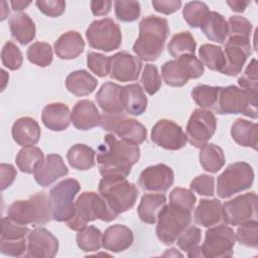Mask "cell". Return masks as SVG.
Here are the masks:
<instances>
[{
    "instance_id": "30bf717a",
    "label": "cell",
    "mask_w": 258,
    "mask_h": 258,
    "mask_svg": "<svg viewBox=\"0 0 258 258\" xmlns=\"http://www.w3.org/2000/svg\"><path fill=\"white\" fill-rule=\"evenodd\" d=\"M81 185L75 178H67L56 183L49 191V206L52 220L68 222L75 215L74 200Z\"/></svg>"
},
{
    "instance_id": "44dd1931",
    "label": "cell",
    "mask_w": 258,
    "mask_h": 258,
    "mask_svg": "<svg viewBox=\"0 0 258 258\" xmlns=\"http://www.w3.org/2000/svg\"><path fill=\"white\" fill-rule=\"evenodd\" d=\"M133 241L134 236L131 229L125 225L115 224L105 230L102 236V247L107 251L119 253L130 248Z\"/></svg>"
},
{
    "instance_id": "003e7915",
    "label": "cell",
    "mask_w": 258,
    "mask_h": 258,
    "mask_svg": "<svg viewBox=\"0 0 258 258\" xmlns=\"http://www.w3.org/2000/svg\"><path fill=\"white\" fill-rule=\"evenodd\" d=\"M1 5H2V13H1V20H4L7 16H8V14H9V9H6L7 7H6V5H7V3L5 2V1H2L1 2Z\"/></svg>"
},
{
    "instance_id": "bcb514c9",
    "label": "cell",
    "mask_w": 258,
    "mask_h": 258,
    "mask_svg": "<svg viewBox=\"0 0 258 258\" xmlns=\"http://www.w3.org/2000/svg\"><path fill=\"white\" fill-rule=\"evenodd\" d=\"M115 15L122 22H133L140 17L141 7L138 1H115Z\"/></svg>"
},
{
    "instance_id": "816d5d0a",
    "label": "cell",
    "mask_w": 258,
    "mask_h": 258,
    "mask_svg": "<svg viewBox=\"0 0 258 258\" xmlns=\"http://www.w3.org/2000/svg\"><path fill=\"white\" fill-rule=\"evenodd\" d=\"M197 198L194 191L183 187H174L169 194V204L192 212Z\"/></svg>"
},
{
    "instance_id": "5bb4252c",
    "label": "cell",
    "mask_w": 258,
    "mask_h": 258,
    "mask_svg": "<svg viewBox=\"0 0 258 258\" xmlns=\"http://www.w3.org/2000/svg\"><path fill=\"white\" fill-rule=\"evenodd\" d=\"M217 129V119L210 110L195 109L187 121L186 138L195 147L201 148L208 143Z\"/></svg>"
},
{
    "instance_id": "1f68e13d",
    "label": "cell",
    "mask_w": 258,
    "mask_h": 258,
    "mask_svg": "<svg viewBox=\"0 0 258 258\" xmlns=\"http://www.w3.org/2000/svg\"><path fill=\"white\" fill-rule=\"evenodd\" d=\"M201 30L205 36L214 42L225 43L228 36L227 21L224 16L217 11H210L201 25Z\"/></svg>"
},
{
    "instance_id": "f907efd6",
    "label": "cell",
    "mask_w": 258,
    "mask_h": 258,
    "mask_svg": "<svg viewBox=\"0 0 258 258\" xmlns=\"http://www.w3.org/2000/svg\"><path fill=\"white\" fill-rule=\"evenodd\" d=\"M141 84L145 92L152 96L156 94L161 88V77L158 73V69L154 64H145L141 76Z\"/></svg>"
},
{
    "instance_id": "484cf974",
    "label": "cell",
    "mask_w": 258,
    "mask_h": 258,
    "mask_svg": "<svg viewBox=\"0 0 258 258\" xmlns=\"http://www.w3.org/2000/svg\"><path fill=\"white\" fill-rule=\"evenodd\" d=\"M194 221L197 225L209 228L223 221L222 203L218 199H202L194 212Z\"/></svg>"
},
{
    "instance_id": "4316f807",
    "label": "cell",
    "mask_w": 258,
    "mask_h": 258,
    "mask_svg": "<svg viewBox=\"0 0 258 258\" xmlns=\"http://www.w3.org/2000/svg\"><path fill=\"white\" fill-rule=\"evenodd\" d=\"M121 103L127 114L139 116L145 112L148 100L140 85L129 84L121 89Z\"/></svg>"
},
{
    "instance_id": "277c9868",
    "label": "cell",
    "mask_w": 258,
    "mask_h": 258,
    "mask_svg": "<svg viewBox=\"0 0 258 258\" xmlns=\"http://www.w3.org/2000/svg\"><path fill=\"white\" fill-rule=\"evenodd\" d=\"M7 216L21 225L43 226L52 220L49 198L45 192H37L28 200L15 201L8 207Z\"/></svg>"
},
{
    "instance_id": "5b68a950",
    "label": "cell",
    "mask_w": 258,
    "mask_h": 258,
    "mask_svg": "<svg viewBox=\"0 0 258 258\" xmlns=\"http://www.w3.org/2000/svg\"><path fill=\"white\" fill-rule=\"evenodd\" d=\"M258 93L249 92L237 86L221 87L217 104L213 111L218 114H242L257 119Z\"/></svg>"
},
{
    "instance_id": "11a10c76",
    "label": "cell",
    "mask_w": 258,
    "mask_h": 258,
    "mask_svg": "<svg viewBox=\"0 0 258 258\" xmlns=\"http://www.w3.org/2000/svg\"><path fill=\"white\" fill-rule=\"evenodd\" d=\"M190 190L201 196L213 197L215 195V177L209 174H201L190 182Z\"/></svg>"
},
{
    "instance_id": "ba28073f",
    "label": "cell",
    "mask_w": 258,
    "mask_h": 258,
    "mask_svg": "<svg viewBox=\"0 0 258 258\" xmlns=\"http://www.w3.org/2000/svg\"><path fill=\"white\" fill-rule=\"evenodd\" d=\"M254 181V170L245 161L229 164L217 178V195L228 199L235 194L250 188Z\"/></svg>"
},
{
    "instance_id": "52a82bcc",
    "label": "cell",
    "mask_w": 258,
    "mask_h": 258,
    "mask_svg": "<svg viewBox=\"0 0 258 258\" xmlns=\"http://www.w3.org/2000/svg\"><path fill=\"white\" fill-rule=\"evenodd\" d=\"M156 235L164 245L173 244L179 234L190 225L191 212L177 206L164 205L157 215Z\"/></svg>"
},
{
    "instance_id": "3957f363",
    "label": "cell",
    "mask_w": 258,
    "mask_h": 258,
    "mask_svg": "<svg viewBox=\"0 0 258 258\" xmlns=\"http://www.w3.org/2000/svg\"><path fill=\"white\" fill-rule=\"evenodd\" d=\"M118 217L106 203L100 194L84 191L75 202V215L67 222L70 229L80 231L87 227L89 222L101 220L103 222L114 221Z\"/></svg>"
},
{
    "instance_id": "4fadbf2b",
    "label": "cell",
    "mask_w": 258,
    "mask_h": 258,
    "mask_svg": "<svg viewBox=\"0 0 258 258\" xmlns=\"http://www.w3.org/2000/svg\"><path fill=\"white\" fill-rule=\"evenodd\" d=\"M223 221L231 226H239L257 220V195L254 191L234 198L222 205Z\"/></svg>"
},
{
    "instance_id": "ffe728a7",
    "label": "cell",
    "mask_w": 258,
    "mask_h": 258,
    "mask_svg": "<svg viewBox=\"0 0 258 258\" xmlns=\"http://www.w3.org/2000/svg\"><path fill=\"white\" fill-rule=\"evenodd\" d=\"M69 173L62 157L56 153L48 154L34 169V179L42 187L53 183L57 178Z\"/></svg>"
},
{
    "instance_id": "7dc6e473",
    "label": "cell",
    "mask_w": 258,
    "mask_h": 258,
    "mask_svg": "<svg viewBox=\"0 0 258 258\" xmlns=\"http://www.w3.org/2000/svg\"><path fill=\"white\" fill-rule=\"evenodd\" d=\"M228 36L229 37H241L250 39L252 33V23L245 17L234 15L227 21Z\"/></svg>"
},
{
    "instance_id": "d4e9b609",
    "label": "cell",
    "mask_w": 258,
    "mask_h": 258,
    "mask_svg": "<svg viewBox=\"0 0 258 258\" xmlns=\"http://www.w3.org/2000/svg\"><path fill=\"white\" fill-rule=\"evenodd\" d=\"M121 86L112 82H107L101 86L96 95V101L103 113H125L121 103Z\"/></svg>"
},
{
    "instance_id": "9c48e42d",
    "label": "cell",
    "mask_w": 258,
    "mask_h": 258,
    "mask_svg": "<svg viewBox=\"0 0 258 258\" xmlns=\"http://www.w3.org/2000/svg\"><path fill=\"white\" fill-rule=\"evenodd\" d=\"M204 73V64L195 54L180 55L161 67L162 80L170 87H182L189 79H199Z\"/></svg>"
},
{
    "instance_id": "8d00e7d4",
    "label": "cell",
    "mask_w": 258,
    "mask_h": 258,
    "mask_svg": "<svg viewBox=\"0 0 258 258\" xmlns=\"http://www.w3.org/2000/svg\"><path fill=\"white\" fill-rule=\"evenodd\" d=\"M197 42L188 31H182L174 34L167 44L169 54L177 58L183 54H195Z\"/></svg>"
},
{
    "instance_id": "680465c9",
    "label": "cell",
    "mask_w": 258,
    "mask_h": 258,
    "mask_svg": "<svg viewBox=\"0 0 258 258\" xmlns=\"http://www.w3.org/2000/svg\"><path fill=\"white\" fill-rule=\"evenodd\" d=\"M180 0H153L152 6L155 11L169 15L171 13L176 12L181 7Z\"/></svg>"
},
{
    "instance_id": "2e32d148",
    "label": "cell",
    "mask_w": 258,
    "mask_h": 258,
    "mask_svg": "<svg viewBox=\"0 0 258 258\" xmlns=\"http://www.w3.org/2000/svg\"><path fill=\"white\" fill-rule=\"evenodd\" d=\"M250 39L241 37H229L225 42L224 54L226 63L221 71L223 75L235 77L242 72L248 56L252 54Z\"/></svg>"
},
{
    "instance_id": "83f0119b",
    "label": "cell",
    "mask_w": 258,
    "mask_h": 258,
    "mask_svg": "<svg viewBox=\"0 0 258 258\" xmlns=\"http://www.w3.org/2000/svg\"><path fill=\"white\" fill-rule=\"evenodd\" d=\"M85 48V41L78 31H68L54 42V52L61 59L78 57Z\"/></svg>"
},
{
    "instance_id": "f6af8a7d",
    "label": "cell",
    "mask_w": 258,
    "mask_h": 258,
    "mask_svg": "<svg viewBox=\"0 0 258 258\" xmlns=\"http://www.w3.org/2000/svg\"><path fill=\"white\" fill-rule=\"evenodd\" d=\"M29 232L30 229L27 226L14 222L8 216L1 219V240L16 241L26 239Z\"/></svg>"
},
{
    "instance_id": "8fae6325",
    "label": "cell",
    "mask_w": 258,
    "mask_h": 258,
    "mask_svg": "<svg viewBox=\"0 0 258 258\" xmlns=\"http://www.w3.org/2000/svg\"><path fill=\"white\" fill-rule=\"evenodd\" d=\"M86 37L92 48L105 52L118 49L122 43L121 29L111 18L94 20L87 28Z\"/></svg>"
},
{
    "instance_id": "60d3db41",
    "label": "cell",
    "mask_w": 258,
    "mask_h": 258,
    "mask_svg": "<svg viewBox=\"0 0 258 258\" xmlns=\"http://www.w3.org/2000/svg\"><path fill=\"white\" fill-rule=\"evenodd\" d=\"M102 232L95 226H87L78 231L76 241L84 252H96L102 247Z\"/></svg>"
},
{
    "instance_id": "603a6c76",
    "label": "cell",
    "mask_w": 258,
    "mask_h": 258,
    "mask_svg": "<svg viewBox=\"0 0 258 258\" xmlns=\"http://www.w3.org/2000/svg\"><path fill=\"white\" fill-rule=\"evenodd\" d=\"M11 134L13 140L20 146H33L40 138V127L31 117L18 118L12 125Z\"/></svg>"
},
{
    "instance_id": "c3c4849f",
    "label": "cell",
    "mask_w": 258,
    "mask_h": 258,
    "mask_svg": "<svg viewBox=\"0 0 258 258\" xmlns=\"http://www.w3.org/2000/svg\"><path fill=\"white\" fill-rule=\"evenodd\" d=\"M87 66L89 70L96 76L99 78H105L110 74L111 56L90 51L87 54Z\"/></svg>"
},
{
    "instance_id": "03108f58",
    "label": "cell",
    "mask_w": 258,
    "mask_h": 258,
    "mask_svg": "<svg viewBox=\"0 0 258 258\" xmlns=\"http://www.w3.org/2000/svg\"><path fill=\"white\" fill-rule=\"evenodd\" d=\"M187 256L188 257H204L203 252H202V247L201 246H197V247L192 248L191 250H189L187 252Z\"/></svg>"
},
{
    "instance_id": "7402d4cb",
    "label": "cell",
    "mask_w": 258,
    "mask_h": 258,
    "mask_svg": "<svg viewBox=\"0 0 258 258\" xmlns=\"http://www.w3.org/2000/svg\"><path fill=\"white\" fill-rule=\"evenodd\" d=\"M71 122L79 130H90L100 125L101 114L93 101L81 100L73 108Z\"/></svg>"
},
{
    "instance_id": "91938a15",
    "label": "cell",
    "mask_w": 258,
    "mask_h": 258,
    "mask_svg": "<svg viewBox=\"0 0 258 258\" xmlns=\"http://www.w3.org/2000/svg\"><path fill=\"white\" fill-rule=\"evenodd\" d=\"M17 171L12 164L2 163L0 165V177H1V190L6 189L12 184L16 177Z\"/></svg>"
},
{
    "instance_id": "ab89813d",
    "label": "cell",
    "mask_w": 258,
    "mask_h": 258,
    "mask_svg": "<svg viewBox=\"0 0 258 258\" xmlns=\"http://www.w3.org/2000/svg\"><path fill=\"white\" fill-rule=\"evenodd\" d=\"M220 88L221 87L217 86L198 85L191 90L190 96L195 103L201 107V109L211 111L214 110L217 104Z\"/></svg>"
},
{
    "instance_id": "4dcf8cb0",
    "label": "cell",
    "mask_w": 258,
    "mask_h": 258,
    "mask_svg": "<svg viewBox=\"0 0 258 258\" xmlns=\"http://www.w3.org/2000/svg\"><path fill=\"white\" fill-rule=\"evenodd\" d=\"M231 136L233 140L243 147H251L257 149L258 125L242 118L237 119L231 127Z\"/></svg>"
},
{
    "instance_id": "d6986e66",
    "label": "cell",
    "mask_w": 258,
    "mask_h": 258,
    "mask_svg": "<svg viewBox=\"0 0 258 258\" xmlns=\"http://www.w3.org/2000/svg\"><path fill=\"white\" fill-rule=\"evenodd\" d=\"M142 69V61L127 51H119L111 56L110 78L119 82L136 81Z\"/></svg>"
},
{
    "instance_id": "7a4b0ae2",
    "label": "cell",
    "mask_w": 258,
    "mask_h": 258,
    "mask_svg": "<svg viewBox=\"0 0 258 258\" xmlns=\"http://www.w3.org/2000/svg\"><path fill=\"white\" fill-rule=\"evenodd\" d=\"M168 34L169 26L165 18L146 16L139 22V35L132 49L140 60H156L163 51Z\"/></svg>"
},
{
    "instance_id": "e575fe53",
    "label": "cell",
    "mask_w": 258,
    "mask_h": 258,
    "mask_svg": "<svg viewBox=\"0 0 258 258\" xmlns=\"http://www.w3.org/2000/svg\"><path fill=\"white\" fill-rule=\"evenodd\" d=\"M95 150L86 144L73 145L68 153L69 164L77 170H89L95 166Z\"/></svg>"
},
{
    "instance_id": "be15d7a7",
    "label": "cell",
    "mask_w": 258,
    "mask_h": 258,
    "mask_svg": "<svg viewBox=\"0 0 258 258\" xmlns=\"http://www.w3.org/2000/svg\"><path fill=\"white\" fill-rule=\"evenodd\" d=\"M250 1H241V0H233V1H227V4L233 10L234 12H244L247 6L250 4Z\"/></svg>"
},
{
    "instance_id": "6125c7cd",
    "label": "cell",
    "mask_w": 258,
    "mask_h": 258,
    "mask_svg": "<svg viewBox=\"0 0 258 258\" xmlns=\"http://www.w3.org/2000/svg\"><path fill=\"white\" fill-rule=\"evenodd\" d=\"M112 7L111 1H91V10L95 16L106 15Z\"/></svg>"
},
{
    "instance_id": "f546056e",
    "label": "cell",
    "mask_w": 258,
    "mask_h": 258,
    "mask_svg": "<svg viewBox=\"0 0 258 258\" xmlns=\"http://www.w3.org/2000/svg\"><path fill=\"white\" fill-rule=\"evenodd\" d=\"M98 81L85 70L70 73L66 79V87L70 93L82 97L92 94L97 88Z\"/></svg>"
},
{
    "instance_id": "ac0fdd59",
    "label": "cell",
    "mask_w": 258,
    "mask_h": 258,
    "mask_svg": "<svg viewBox=\"0 0 258 258\" xmlns=\"http://www.w3.org/2000/svg\"><path fill=\"white\" fill-rule=\"evenodd\" d=\"M58 251V240L48 230L37 227L27 235V253L33 258H53Z\"/></svg>"
},
{
    "instance_id": "cb8c5ba5",
    "label": "cell",
    "mask_w": 258,
    "mask_h": 258,
    "mask_svg": "<svg viewBox=\"0 0 258 258\" xmlns=\"http://www.w3.org/2000/svg\"><path fill=\"white\" fill-rule=\"evenodd\" d=\"M41 121L51 131H63L71 124L70 109L63 103H49L42 110Z\"/></svg>"
},
{
    "instance_id": "681fc988",
    "label": "cell",
    "mask_w": 258,
    "mask_h": 258,
    "mask_svg": "<svg viewBox=\"0 0 258 258\" xmlns=\"http://www.w3.org/2000/svg\"><path fill=\"white\" fill-rule=\"evenodd\" d=\"M2 64L10 71H16L20 69L23 61L22 53L18 46L12 41H7L1 50Z\"/></svg>"
},
{
    "instance_id": "db71d44e",
    "label": "cell",
    "mask_w": 258,
    "mask_h": 258,
    "mask_svg": "<svg viewBox=\"0 0 258 258\" xmlns=\"http://www.w3.org/2000/svg\"><path fill=\"white\" fill-rule=\"evenodd\" d=\"M238 84L240 88L258 93V78H257V60L252 58L247 66L244 74L238 79Z\"/></svg>"
},
{
    "instance_id": "7c38bea8",
    "label": "cell",
    "mask_w": 258,
    "mask_h": 258,
    "mask_svg": "<svg viewBox=\"0 0 258 258\" xmlns=\"http://www.w3.org/2000/svg\"><path fill=\"white\" fill-rule=\"evenodd\" d=\"M236 243L234 230L225 225L212 226L205 234L202 252L207 258H223L233 256V248Z\"/></svg>"
},
{
    "instance_id": "d590c367",
    "label": "cell",
    "mask_w": 258,
    "mask_h": 258,
    "mask_svg": "<svg viewBox=\"0 0 258 258\" xmlns=\"http://www.w3.org/2000/svg\"><path fill=\"white\" fill-rule=\"evenodd\" d=\"M199 159L202 167L212 173H217L224 166L226 160L223 149L214 143H207L201 147Z\"/></svg>"
},
{
    "instance_id": "836d02e7",
    "label": "cell",
    "mask_w": 258,
    "mask_h": 258,
    "mask_svg": "<svg viewBox=\"0 0 258 258\" xmlns=\"http://www.w3.org/2000/svg\"><path fill=\"white\" fill-rule=\"evenodd\" d=\"M165 204L166 197L163 194H145L137 208L140 220L146 224H155L157 215Z\"/></svg>"
},
{
    "instance_id": "b9f144b4",
    "label": "cell",
    "mask_w": 258,
    "mask_h": 258,
    "mask_svg": "<svg viewBox=\"0 0 258 258\" xmlns=\"http://www.w3.org/2000/svg\"><path fill=\"white\" fill-rule=\"evenodd\" d=\"M209 12L210 9L205 2L191 1L185 3L182 9V16L184 21L190 27L198 28L201 27Z\"/></svg>"
},
{
    "instance_id": "74e56055",
    "label": "cell",
    "mask_w": 258,
    "mask_h": 258,
    "mask_svg": "<svg viewBox=\"0 0 258 258\" xmlns=\"http://www.w3.org/2000/svg\"><path fill=\"white\" fill-rule=\"evenodd\" d=\"M44 159L43 152L36 146H26L19 150L15 162L20 171L24 173H33L35 167Z\"/></svg>"
},
{
    "instance_id": "f35d334b",
    "label": "cell",
    "mask_w": 258,
    "mask_h": 258,
    "mask_svg": "<svg viewBox=\"0 0 258 258\" xmlns=\"http://www.w3.org/2000/svg\"><path fill=\"white\" fill-rule=\"evenodd\" d=\"M199 55L202 63L215 72H221L226 63L223 48L215 44H203L199 49Z\"/></svg>"
},
{
    "instance_id": "9a60e30c",
    "label": "cell",
    "mask_w": 258,
    "mask_h": 258,
    "mask_svg": "<svg viewBox=\"0 0 258 258\" xmlns=\"http://www.w3.org/2000/svg\"><path fill=\"white\" fill-rule=\"evenodd\" d=\"M151 140L157 146L166 150L181 149L187 142L182 128L168 119H160L153 125Z\"/></svg>"
},
{
    "instance_id": "ee69618b",
    "label": "cell",
    "mask_w": 258,
    "mask_h": 258,
    "mask_svg": "<svg viewBox=\"0 0 258 258\" xmlns=\"http://www.w3.org/2000/svg\"><path fill=\"white\" fill-rule=\"evenodd\" d=\"M236 241L239 244L250 247L257 248L258 247V222L257 220H252L241 224L238 226L237 231L235 233Z\"/></svg>"
},
{
    "instance_id": "6f0895ef",
    "label": "cell",
    "mask_w": 258,
    "mask_h": 258,
    "mask_svg": "<svg viewBox=\"0 0 258 258\" xmlns=\"http://www.w3.org/2000/svg\"><path fill=\"white\" fill-rule=\"evenodd\" d=\"M35 4L38 10L48 17H58L66 10V2L62 0H38Z\"/></svg>"
},
{
    "instance_id": "d6a6232c",
    "label": "cell",
    "mask_w": 258,
    "mask_h": 258,
    "mask_svg": "<svg viewBox=\"0 0 258 258\" xmlns=\"http://www.w3.org/2000/svg\"><path fill=\"white\" fill-rule=\"evenodd\" d=\"M113 134L117 135L122 140L138 145L145 141L147 130L137 120L124 117L116 124Z\"/></svg>"
},
{
    "instance_id": "f5cc1de1",
    "label": "cell",
    "mask_w": 258,
    "mask_h": 258,
    "mask_svg": "<svg viewBox=\"0 0 258 258\" xmlns=\"http://www.w3.org/2000/svg\"><path fill=\"white\" fill-rule=\"evenodd\" d=\"M202 234L201 230L196 226H187L177 237L176 244L180 248V250L184 252H188L192 248L199 246L201 242Z\"/></svg>"
},
{
    "instance_id": "94428289",
    "label": "cell",
    "mask_w": 258,
    "mask_h": 258,
    "mask_svg": "<svg viewBox=\"0 0 258 258\" xmlns=\"http://www.w3.org/2000/svg\"><path fill=\"white\" fill-rule=\"evenodd\" d=\"M124 117H126V116H125V113H121V114H107V113H103V115L101 116L100 126H101L104 130L113 133L116 124H117L122 118H124Z\"/></svg>"
},
{
    "instance_id": "f1b7e54d",
    "label": "cell",
    "mask_w": 258,
    "mask_h": 258,
    "mask_svg": "<svg viewBox=\"0 0 258 258\" xmlns=\"http://www.w3.org/2000/svg\"><path fill=\"white\" fill-rule=\"evenodd\" d=\"M9 28L12 37L22 45L29 43L35 37V24L24 12L16 13L10 17Z\"/></svg>"
},
{
    "instance_id": "7bdbcfd3",
    "label": "cell",
    "mask_w": 258,
    "mask_h": 258,
    "mask_svg": "<svg viewBox=\"0 0 258 258\" xmlns=\"http://www.w3.org/2000/svg\"><path fill=\"white\" fill-rule=\"evenodd\" d=\"M27 59L40 68L48 67L52 62V48L50 44L42 41L32 43L26 51Z\"/></svg>"
},
{
    "instance_id": "e0dca14e",
    "label": "cell",
    "mask_w": 258,
    "mask_h": 258,
    "mask_svg": "<svg viewBox=\"0 0 258 258\" xmlns=\"http://www.w3.org/2000/svg\"><path fill=\"white\" fill-rule=\"evenodd\" d=\"M173 170L166 164L160 163L146 167L139 175L138 183L144 191L164 192L173 183Z\"/></svg>"
},
{
    "instance_id": "6da1fadb",
    "label": "cell",
    "mask_w": 258,
    "mask_h": 258,
    "mask_svg": "<svg viewBox=\"0 0 258 258\" xmlns=\"http://www.w3.org/2000/svg\"><path fill=\"white\" fill-rule=\"evenodd\" d=\"M139 158L140 148L137 144L118 140L113 134H107L97 150V163L102 176L126 177Z\"/></svg>"
},
{
    "instance_id": "9f6ffc18",
    "label": "cell",
    "mask_w": 258,
    "mask_h": 258,
    "mask_svg": "<svg viewBox=\"0 0 258 258\" xmlns=\"http://www.w3.org/2000/svg\"><path fill=\"white\" fill-rule=\"evenodd\" d=\"M0 251L2 254L11 257H20L27 251V238L16 241L0 239Z\"/></svg>"
},
{
    "instance_id": "e7e4bbea",
    "label": "cell",
    "mask_w": 258,
    "mask_h": 258,
    "mask_svg": "<svg viewBox=\"0 0 258 258\" xmlns=\"http://www.w3.org/2000/svg\"><path fill=\"white\" fill-rule=\"evenodd\" d=\"M11 7L14 11H21L24 8H26L28 5L31 4L30 1H22V0H16V1H10Z\"/></svg>"
},
{
    "instance_id": "8992f818",
    "label": "cell",
    "mask_w": 258,
    "mask_h": 258,
    "mask_svg": "<svg viewBox=\"0 0 258 258\" xmlns=\"http://www.w3.org/2000/svg\"><path fill=\"white\" fill-rule=\"evenodd\" d=\"M99 194L109 207L119 215L134 207L139 191L136 185L128 181L126 177L103 176L99 182Z\"/></svg>"
}]
</instances>
